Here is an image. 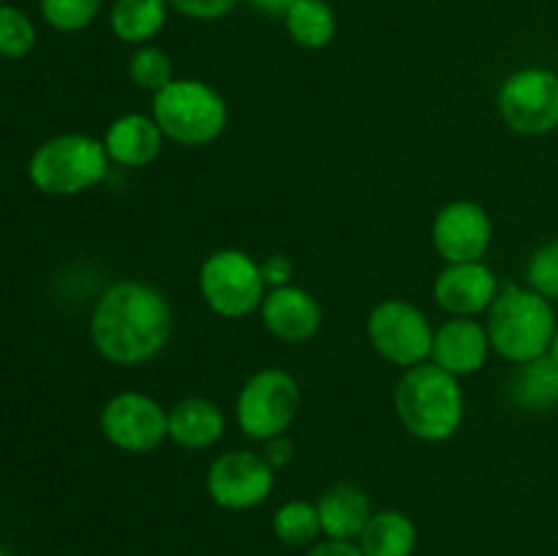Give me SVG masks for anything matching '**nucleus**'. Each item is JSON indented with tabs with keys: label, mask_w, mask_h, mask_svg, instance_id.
<instances>
[{
	"label": "nucleus",
	"mask_w": 558,
	"mask_h": 556,
	"mask_svg": "<svg viewBox=\"0 0 558 556\" xmlns=\"http://www.w3.org/2000/svg\"><path fill=\"white\" fill-rule=\"evenodd\" d=\"M501 283L496 273L480 262H450L434 278V300L450 316L488 314Z\"/></svg>",
	"instance_id": "ddd939ff"
},
{
	"label": "nucleus",
	"mask_w": 558,
	"mask_h": 556,
	"mask_svg": "<svg viewBox=\"0 0 558 556\" xmlns=\"http://www.w3.org/2000/svg\"><path fill=\"white\" fill-rule=\"evenodd\" d=\"M262 278H265L267 289H278V287H289L294 278V262L292 256L287 254H267L265 259L259 262Z\"/></svg>",
	"instance_id": "c85d7f7f"
},
{
	"label": "nucleus",
	"mask_w": 558,
	"mask_h": 556,
	"mask_svg": "<svg viewBox=\"0 0 558 556\" xmlns=\"http://www.w3.org/2000/svg\"><path fill=\"white\" fill-rule=\"evenodd\" d=\"M548 354L550 358L556 360L558 363V325H556V333H554V341H550V349H548Z\"/></svg>",
	"instance_id": "473e14b6"
},
{
	"label": "nucleus",
	"mask_w": 558,
	"mask_h": 556,
	"mask_svg": "<svg viewBox=\"0 0 558 556\" xmlns=\"http://www.w3.org/2000/svg\"><path fill=\"white\" fill-rule=\"evenodd\" d=\"M294 3H298V0H248V5L254 11H259V14L265 16H281V20Z\"/></svg>",
	"instance_id": "2f4dec72"
},
{
	"label": "nucleus",
	"mask_w": 558,
	"mask_h": 556,
	"mask_svg": "<svg viewBox=\"0 0 558 556\" xmlns=\"http://www.w3.org/2000/svg\"><path fill=\"white\" fill-rule=\"evenodd\" d=\"M153 120L167 140L183 147H205L216 142L229 125L227 98L202 80L174 76L153 96Z\"/></svg>",
	"instance_id": "39448f33"
},
{
	"label": "nucleus",
	"mask_w": 558,
	"mask_h": 556,
	"mask_svg": "<svg viewBox=\"0 0 558 556\" xmlns=\"http://www.w3.org/2000/svg\"><path fill=\"white\" fill-rule=\"evenodd\" d=\"M556 311L550 300L532 287L501 283L499 294L485 314L490 349L512 365L548 354L556 333Z\"/></svg>",
	"instance_id": "7ed1b4c3"
},
{
	"label": "nucleus",
	"mask_w": 558,
	"mask_h": 556,
	"mask_svg": "<svg viewBox=\"0 0 558 556\" xmlns=\"http://www.w3.org/2000/svg\"><path fill=\"white\" fill-rule=\"evenodd\" d=\"M163 131L153 120V114L125 112L114 118L104 131L101 142L109 161L123 169H142L161 156Z\"/></svg>",
	"instance_id": "dca6fc26"
},
{
	"label": "nucleus",
	"mask_w": 558,
	"mask_h": 556,
	"mask_svg": "<svg viewBox=\"0 0 558 556\" xmlns=\"http://www.w3.org/2000/svg\"><path fill=\"white\" fill-rule=\"evenodd\" d=\"M238 3L240 0H169V9L196 22H216L232 14Z\"/></svg>",
	"instance_id": "cd10ccee"
},
{
	"label": "nucleus",
	"mask_w": 558,
	"mask_h": 556,
	"mask_svg": "<svg viewBox=\"0 0 558 556\" xmlns=\"http://www.w3.org/2000/svg\"><path fill=\"white\" fill-rule=\"evenodd\" d=\"M305 556H363V551L357 548V543H349V540H319V543L311 545L305 551Z\"/></svg>",
	"instance_id": "7c9ffc66"
},
{
	"label": "nucleus",
	"mask_w": 558,
	"mask_h": 556,
	"mask_svg": "<svg viewBox=\"0 0 558 556\" xmlns=\"http://www.w3.org/2000/svg\"><path fill=\"white\" fill-rule=\"evenodd\" d=\"M303 390L300 382L283 368H259L245 379L234 401L240 431L254 442H267L287 434L298 420Z\"/></svg>",
	"instance_id": "0eeeda50"
},
{
	"label": "nucleus",
	"mask_w": 558,
	"mask_h": 556,
	"mask_svg": "<svg viewBox=\"0 0 558 556\" xmlns=\"http://www.w3.org/2000/svg\"><path fill=\"white\" fill-rule=\"evenodd\" d=\"M174 330L169 298L136 278L114 281L98 294L90 311V341L107 363L136 368L167 349Z\"/></svg>",
	"instance_id": "f257e3e1"
},
{
	"label": "nucleus",
	"mask_w": 558,
	"mask_h": 556,
	"mask_svg": "<svg viewBox=\"0 0 558 556\" xmlns=\"http://www.w3.org/2000/svg\"><path fill=\"white\" fill-rule=\"evenodd\" d=\"M392 403L403 428L414 439L430 445L452 439L466 414V398L458 376L430 360L403 371L392 392Z\"/></svg>",
	"instance_id": "f03ea898"
},
{
	"label": "nucleus",
	"mask_w": 558,
	"mask_h": 556,
	"mask_svg": "<svg viewBox=\"0 0 558 556\" xmlns=\"http://www.w3.org/2000/svg\"><path fill=\"white\" fill-rule=\"evenodd\" d=\"M36 25L20 5H0V58L22 60L36 47Z\"/></svg>",
	"instance_id": "393cba45"
},
{
	"label": "nucleus",
	"mask_w": 558,
	"mask_h": 556,
	"mask_svg": "<svg viewBox=\"0 0 558 556\" xmlns=\"http://www.w3.org/2000/svg\"><path fill=\"white\" fill-rule=\"evenodd\" d=\"M227 414L216 401L202 396H189L169 407L167 434L183 450H207L223 439Z\"/></svg>",
	"instance_id": "f3484780"
},
{
	"label": "nucleus",
	"mask_w": 558,
	"mask_h": 556,
	"mask_svg": "<svg viewBox=\"0 0 558 556\" xmlns=\"http://www.w3.org/2000/svg\"><path fill=\"white\" fill-rule=\"evenodd\" d=\"M169 409L140 390H123L109 398L98 414L104 439L123 452H150L169 439Z\"/></svg>",
	"instance_id": "9b49d317"
},
{
	"label": "nucleus",
	"mask_w": 558,
	"mask_h": 556,
	"mask_svg": "<svg viewBox=\"0 0 558 556\" xmlns=\"http://www.w3.org/2000/svg\"><path fill=\"white\" fill-rule=\"evenodd\" d=\"M490 349L488 330L474 316H450L434 330V347H430V363L450 371L452 376L477 374L485 365Z\"/></svg>",
	"instance_id": "2eb2a0df"
},
{
	"label": "nucleus",
	"mask_w": 558,
	"mask_h": 556,
	"mask_svg": "<svg viewBox=\"0 0 558 556\" xmlns=\"http://www.w3.org/2000/svg\"><path fill=\"white\" fill-rule=\"evenodd\" d=\"M0 556H11L9 551H5V545H0Z\"/></svg>",
	"instance_id": "72a5a7b5"
},
{
	"label": "nucleus",
	"mask_w": 558,
	"mask_h": 556,
	"mask_svg": "<svg viewBox=\"0 0 558 556\" xmlns=\"http://www.w3.org/2000/svg\"><path fill=\"white\" fill-rule=\"evenodd\" d=\"M129 76L140 90L145 93H161L169 82L174 80V65L172 58L163 52L156 44H145V47H134L129 58Z\"/></svg>",
	"instance_id": "b1692460"
},
{
	"label": "nucleus",
	"mask_w": 558,
	"mask_h": 556,
	"mask_svg": "<svg viewBox=\"0 0 558 556\" xmlns=\"http://www.w3.org/2000/svg\"><path fill=\"white\" fill-rule=\"evenodd\" d=\"M283 27L292 44L300 49H325L330 47L338 33V16L330 0H298L283 14Z\"/></svg>",
	"instance_id": "4be33fe9"
},
{
	"label": "nucleus",
	"mask_w": 558,
	"mask_h": 556,
	"mask_svg": "<svg viewBox=\"0 0 558 556\" xmlns=\"http://www.w3.org/2000/svg\"><path fill=\"white\" fill-rule=\"evenodd\" d=\"M276 488V469L254 450H227L207 467L205 491L221 510L245 512L265 505Z\"/></svg>",
	"instance_id": "9d476101"
},
{
	"label": "nucleus",
	"mask_w": 558,
	"mask_h": 556,
	"mask_svg": "<svg viewBox=\"0 0 558 556\" xmlns=\"http://www.w3.org/2000/svg\"><path fill=\"white\" fill-rule=\"evenodd\" d=\"M496 109L515 134H550L558 129V74L545 65L512 71L499 85Z\"/></svg>",
	"instance_id": "1a4fd4ad"
},
{
	"label": "nucleus",
	"mask_w": 558,
	"mask_h": 556,
	"mask_svg": "<svg viewBox=\"0 0 558 556\" xmlns=\"http://www.w3.org/2000/svg\"><path fill=\"white\" fill-rule=\"evenodd\" d=\"M199 294L221 319H245L259 311L267 287L259 262L240 249H218L199 265Z\"/></svg>",
	"instance_id": "423d86ee"
},
{
	"label": "nucleus",
	"mask_w": 558,
	"mask_h": 556,
	"mask_svg": "<svg viewBox=\"0 0 558 556\" xmlns=\"http://www.w3.org/2000/svg\"><path fill=\"white\" fill-rule=\"evenodd\" d=\"M365 333L376 354L398 368L407 371L430 360L434 325L423 314V309L409 300L387 298L376 303L365 319Z\"/></svg>",
	"instance_id": "6e6552de"
},
{
	"label": "nucleus",
	"mask_w": 558,
	"mask_h": 556,
	"mask_svg": "<svg viewBox=\"0 0 558 556\" xmlns=\"http://www.w3.org/2000/svg\"><path fill=\"white\" fill-rule=\"evenodd\" d=\"M529 287L545 300H558V240L539 245L526 265Z\"/></svg>",
	"instance_id": "bb28decb"
},
{
	"label": "nucleus",
	"mask_w": 558,
	"mask_h": 556,
	"mask_svg": "<svg viewBox=\"0 0 558 556\" xmlns=\"http://www.w3.org/2000/svg\"><path fill=\"white\" fill-rule=\"evenodd\" d=\"M169 20V0H112L109 27L129 47H145Z\"/></svg>",
	"instance_id": "412c9836"
},
{
	"label": "nucleus",
	"mask_w": 558,
	"mask_h": 556,
	"mask_svg": "<svg viewBox=\"0 0 558 556\" xmlns=\"http://www.w3.org/2000/svg\"><path fill=\"white\" fill-rule=\"evenodd\" d=\"M272 534L289 548H311L322 537V521L316 501L289 499L272 512Z\"/></svg>",
	"instance_id": "5701e85b"
},
{
	"label": "nucleus",
	"mask_w": 558,
	"mask_h": 556,
	"mask_svg": "<svg viewBox=\"0 0 558 556\" xmlns=\"http://www.w3.org/2000/svg\"><path fill=\"white\" fill-rule=\"evenodd\" d=\"M5 3V0H0V5H3Z\"/></svg>",
	"instance_id": "f704fd0d"
},
{
	"label": "nucleus",
	"mask_w": 558,
	"mask_h": 556,
	"mask_svg": "<svg viewBox=\"0 0 558 556\" xmlns=\"http://www.w3.org/2000/svg\"><path fill=\"white\" fill-rule=\"evenodd\" d=\"M510 401L534 414L558 407V363L550 354L515 365L510 376Z\"/></svg>",
	"instance_id": "aec40b11"
},
{
	"label": "nucleus",
	"mask_w": 558,
	"mask_h": 556,
	"mask_svg": "<svg viewBox=\"0 0 558 556\" xmlns=\"http://www.w3.org/2000/svg\"><path fill=\"white\" fill-rule=\"evenodd\" d=\"M104 142L69 131L44 140L27 161V180L44 196H80L96 189L109 169Z\"/></svg>",
	"instance_id": "20e7f679"
},
{
	"label": "nucleus",
	"mask_w": 558,
	"mask_h": 556,
	"mask_svg": "<svg viewBox=\"0 0 558 556\" xmlns=\"http://www.w3.org/2000/svg\"><path fill=\"white\" fill-rule=\"evenodd\" d=\"M316 510H319L322 534L327 540H354L365 529L368 518L374 516L368 494L354 483H336L316 499Z\"/></svg>",
	"instance_id": "a211bd4d"
},
{
	"label": "nucleus",
	"mask_w": 558,
	"mask_h": 556,
	"mask_svg": "<svg viewBox=\"0 0 558 556\" xmlns=\"http://www.w3.org/2000/svg\"><path fill=\"white\" fill-rule=\"evenodd\" d=\"M44 22L58 33H80L96 22L104 0H38Z\"/></svg>",
	"instance_id": "a878e982"
},
{
	"label": "nucleus",
	"mask_w": 558,
	"mask_h": 556,
	"mask_svg": "<svg viewBox=\"0 0 558 556\" xmlns=\"http://www.w3.org/2000/svg\"><path fill=\"white\" fill-rule=\"evenodd\" d=\"M262 458L270 463L272 469H283L294 458V442L287 434H278L272 439L262 442Z\"/></svg>",
	"instance_id": "c756f323"
},
{
	"label": "nucleus",
	"mask_w": 558,
	"mask_h": 556,
	"mask_svg": "<svg viewBox=\"0 0 558 556\" xmlns=\"http://www.w3.org/2000/svg\"><path fill=\"white\" fill-rule=\"evenodd\" d=\"M417 523L403 510H374L360 537L354 540L363 556H414Z\"/></svg>",
	"instance_id": "6ab92c4d"
},
{
	"label": "nucleus",
	"mask_w": 558,
	"mask_h": 556,
	"mask_svg": "<svg viewBox=\"0 0 558 556\" xmlns=\"http://www.w3.org/2000/svg\"><path fill=\"white\" fill-rule=\"evenodd\" d=\"M259 316L267 333L283 343L308 341L319 333L322 319H325L319 300L298 283L267 289L259 305Z\"/></svg>",
	"instance_id": "4468645a"
},
{
	"label": "nucleus",
	"mask_w": 558,
	"mask_h": 556,
	"mask_svg": "<svg viewBox=\"0 0 558 556\" xmlns=\"http://www.w3.org/2000/svg\"><path fill=\"white\" fill-rule=\"evenodd\" d=\"M430 243L445 265L480 262L494 243V221L480 202H447L430 223Z\"/></svg>",
	"instance_id": "f8f14e48"
}]
</instances>
